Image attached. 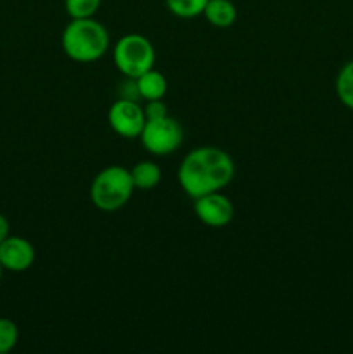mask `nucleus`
Returning a JSON list of instances; mask_svg holds the SVG:
<instances>
[{"label":"nucleus","instance_id":"7","mask_svg":"<svg viewBox=\"0 0 353 354\" xmlns=\"http://www.w3.org/2000/svg\"><path fill=\"white\" fill-rule=\"evenodd\" d=\"M194 213L197 220L211 228H224L234 220V204L221 190L204 194L194 199Z\"/></svg>","mask_w":353,"mask_h":354},{"label":"nucleus","instance_id":"14","mask_svg":"<svg viewBox=\"0 0 353 354\" xmlns=\"http://www.w3.org/2000/svg\"><path fill=\"white\" fill-rule=\"evenodd\" d=\"M102 0H64V9L71 19L93 17L99 10Z\"/></svg>","mask_w":353,"mask_h":354},{"label":"nucleus","instance_id":"15","mask_svg":"<svg viewBox=\"0 0 353 354\" xmlns=\"http://www.w3.org/2000/svg\"><path fill=\"white\" fill-rule=\"evenodd\" d=\"M19 341V328L10 318H0V354L12 351Z\"/></svg>","mask_w":353,"mask_h":354},{"label":"nucleus","instance_id":"13","mask_svg":"<svg viewBox=\"0 0 353 354\" xmlns=\"http://www.w3.org/2000/svg\"><path fill=\"white\" fill-rule=\"evenodd\" d=\"M170 12L182 19L197 17L204 12L208 0H165Z\"/></svg>","mask_w":353,"mask_h":354},{"label":"nucleus","instance_id":"12","mask_svg":"<svg viewBox=\"0 0 353 354\" xmlns=\"http://www.w3.org/2000/svg\"><path fill=\"white\" fill-rule=\"evenodd\" d=\"M336 95L339 102L353 111V61L346 62L336 76Z\"/></svg>","mask_w":353,"mask_h":354},{"label":"nucleus","instance_id":"17","mask_svg":"<svg viewBox=\"0 0 353 354\" xmlns=\"http://www.w3.org/2000/svg\"><path fill=\"white\" fill-rule=\"evenodd\" d=\"M10 235V223L2 213H0V244Z\"/></svg>","mask_w":353,"mask_h":354},{"label":"nucleus","instance_id":"11","mask_svg":"<svg viewBox=\"0 0 353 354\" xmlns=\"http://www.w3.org/2000/svg\"><path fill=\"white\" fill-rule=\"evenodd\" d=\"M132 182L138 190H152L161 182V168L152 161H141L130 169Z\"/></svg>","mask_w":353,"mask_h":354},{"label":"nucleus","instance_id":"10","mask_svg":"<svg viewBox=\"0 0 353 354\" xmlns=\"http://www.w3.org/2000/svg\"><path fill=\"white\" fill-rule=\"evenodd\" d=\"M203 14L215 28H230L237 19V9L232 0H208Z\"/></svg>","mask_w":353,"mask_h":354},{"label":"nucleus","instance_id":"1","mask_svg":"<svg viewBox=\"0 0 353 354\" xmlns=\"http://www.w3.org/2000/svg\"><path fill=\"white\" fill-rule=\"evenodd\" d=\"M234 159L224 149L215 145L196 147L182 159L179 183L189 197L204 196L225 189L234 180Z\"/></svg>","mask_w":353,"mask_h":354},{"label":"nucleus","instance_id":"5","mask_svg":"<svg viewBox=\"0 0 353 354\" xmlns=\"http://www.w3.org/2000/svg\"><path fill=\"white\" fill-rule=\"evenodd\" d=\"M138 138L149 154L168 156L182 145L183 128L168 114L156 120H145L144 130Z\"/></svg>","mask_w":353,"mask_h":354},{"label":"nucleus","instance_id":"3","mask_svg":"<svg viewBox=\"0 0 353 354\" xmlns=\"http://www.w3.org/2000/svg\"><path fill=\"white\" fill-rule=\"evenodd\" d=\"M134 190L130 169L118 165L107 166L93 176L90 185V201L99 211L114 213L127 206Z\"/></svg>","mask_w":353,"mask_h":354},{"label":"nucleus","instance_id":"4","mask_svg":"<svg viewBox=\"0 0 353 354\" xmlns=\"http://www.w3.org/2000/svg\"><path fill=\"white\" fill-rule=\"evenodd\" d=\"M113 62L127 78H137L154 68V45L144 35L128 33L116 41L113 48Z\"/></svg>","mask_w":353,"mask_h":354},{"label":"nucleus","instance_id":"2","mask_svg":"<svg viewBox=\"0 0 353 354\" xmlns=\"http://www.w3.org/2000/svg\"><path fill=\"white\" fill-rule=\"evenodd\" d=\"M61 47L71 61L89 64L106 54L109 48V33L106 26L93 17L71 19L61 35Z\"/></svg>","mask_w":353,"mask_h":354},{"label":"nucleus","instance_id":"16","mask_svg":"<svg viewBox=\"0 0 353 354\" xmlns=\"http://www.w3.org/2000/svg\"><path fill=\"white\" fill-rule=\"evenodd\" d=\"M144 113H145V120H156V118L168 116V109H166L163 99L147 100V104H145L144 107Z\"/></svg>","mask_w":353,"mask_h":354},{"label":"nucleus","instance_id":"8","mask_svg":"<svg viewBox=\"0 0 353 354\" xmlns=\"http://www.w3.org/2000/svg\"><path fill=\"white\" fill-rule=\"evenodd\" d=\"M35 258H37V252H35L33 244L28 239L9 235L0 244V263L7 272H26L33 266Z\"/></svg>","mask_w":353,"mask_h":354},{"label":"nucleus","instance_id":"9","mask_svg":"<svg viewBox=\"0 0 353 354\" xmlns=\"http://www.w3.org/2000/svg\"><path fill=\"white\" fill-rule=\"evenodd\" d=\"M137 83V90L141 99L147 100H159L166 95V90H168V83L163 73L156 71L154 68L149 69V71L142 73L141 76L135 78Z\"/></svg>","mask_w":353,"mask_h":354},{"label":"nucleus","instance_id":"18","mask_svg":"<svg viewBox=\"0 0 353 354\" xmlns=\"http://www.w3.org/2000/svg\"><path fill=\"white\" fill-rule=\"evenodd\" d=\"M3 272H6V270H3L2 263H0V282H2V277H3Z\"/></svg>","mask_w":353,"mask_h":354},{"label":"nucleus","instance_id":"6","mask_svg":"<svg viewBox=\"0 0 353 354\" xmlns=\"http://www.w3.org/2000/svg\"><path fill=\"white\" fill-rule=\"evenodd\" d=\"M107 123L111 130L123 138H138L145 124L144 107L137 100L118 99L107 111Z\"/></svg>","mask_w":353,"mask_h":354}]
</instances>
